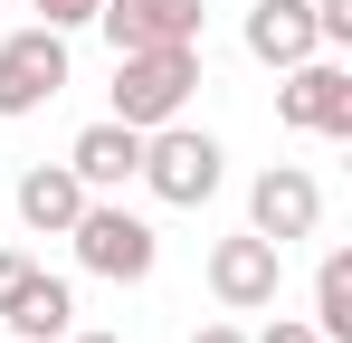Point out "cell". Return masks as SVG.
Segmentation results:
<instances>
[{"instance_id": "11", "label": "cell", "mask_w": 352, "mask_h": 343, "mask_svg": "<svg viewBox=\"0 0 352 343\" xmlns=\"http://www.w3.org/2000/svg\"><path fill=\"white\" fill-rule=\"evenodd\" d=\"M133 163H143V134H133L124 114H96V124L67 143V172H76L86 191H124V181H133Z\"/></svg>"}, {"instance_id": "12", "label": "cell", "mask_w": 352, "mask_h": 343, "mask_svg": "<svg viewBox=\"0 0 352 343\" xmlns=\"http://www.w3.org/2000/svg\"><path fill=\"white\" fill-rule=\"evenodd\" d=\"M0 324H10V343H58L67 324H76V286L48 277V267H29V286L0 305Z\"/></svg>"}, {"instance_id": "7", "label": "cell", "mask_w": 352, "mask_h": 343, "mask_svg": "<svg viewBox=\"0 0 352 343\" xmlns=\"http://www.w3.org/2000/svg\"><path fill=\"white\" fill-rule=\"evenodd\" d=\"M248 229L276 238V248L314 238V229H324V181H314L305 163H267L257 181H248Z\"/></svg>"}, {"instance_id": "8", "label": "cell", "mask_w": 352, "mask_h": 343, "mask_svg": "<svg viewBox=\"0 0 352 343\" xmlns=\"http://www.w3.org/2000/svg\"><path fill=\"white\" fill-rule=\"evenodd\" d=\"M96 29L124 48H200V29H210V10L200 0H96Z\"/></svg>"}, {"instance_id": "14", "label": "cell", "mask_w": 352, "mask_h": 343, "mask_svg": "<svg viewBox=\"0 0 352 343\" xmlns=\"http://www.w3.org/2000/svg\"><path fill=\"white\" fill-rule=\"evenodd\" d=\"M38 29H96V0H29Z\"/></svg>"}, {"instance_id": "19", "label": "cell", "mask_w": 352, "mask_h": 343, "mask_svg": "<svg viewBox=\"0 0 352 343\" xmlns=\"http://www.w3.org/2000/svg\"><path fill=\"white\" fill-rule=\"evenodd\" d=\"M58 343H124V334H105V324H67Z\"/></svg>"}, {"instance_id": "9", "label": "cell", "mask_w": 352, "mask_h": 343, "mask_svg": "<svg viewBox=\"0 0 352 343\" xmlns=\"http://www.w3.org/2000/svg\"><path fill=\"white\" fill-rule=\"evenodd\" d=\"M238 39L257 67H295V57H314V0H248V19H238Z\"/></svg>"}, {"instance_id": "5", "label": "cell", "mask_w": 352, "mask_h": 343, "mask_svg": "<svg viewBox=\"0 0 352 343\" xmlns=\"http://www.w3.org/2000/svg\"><path fill=\"white\" fill-rule=\"evenodd\" d=\"M67 96V29H10L0 39V124H19V114L58 105Z\"/></svg>"}, {"instance_id": "6", "label": "cell", "mask_w": 352, "mask_h": 343, "mask_svg": "<svg viewBox=\"0 0 352 343\" xmlns=\"http://www.w3.org/2000/svg\"><path fill=\"white\" fill-rule=\"evenodd\" d=\"M210 295H219V315H267V305L286 295V248L257 238V229L219 238V248H210Z\"/></svg>"}, {"instance_id": "3", "label": "cell", "mask_w": 352, "mask_h": 343, "mask_svg": "<svg viewBox=\"0 0 352 343\" xmlns=\"http://www.w3.org/2000/svg\"><path fill=\"white\" fill-rule=\"evenodd\" d=\"M190 96H200V48H124L115 57V105L133 134H153V124H172V114H190Z\"/></svg>"}, {"instance_id": "17", "label": "cell", "mask_w": 352, "mask_h": 343, "mask_svg": "<svg viewBox=\"0 0 352 343\" xmlns=\"http://www.w3.org/2000/svg\"><path fill=\"white\" fill-rule=\"evenodd\" d=\"M248 343H324V334H314V324H305V315H276V324H267V334H248Z\"/></svg>"}, {"instance_id": "2", "label": "cell", "mask_w": 352, "mask_h": 343, "mask_svg": "<svg viewBox=\"0 0 352 343\" xmlns=\"http://www.w3.org/2000/svg\"><path fill=\"white\" fill-rule=\"evenodd\" d=\"M67 248H76V267L105 286H143L153 267H162V229L143 220V210H124L115 191H86V210H76V229H67Z\"/></svg>"}, {"instance_id": "10", "label": "cell", "mask_w": 352, "mask_h": 343, "mask_svg": "<svg viewBox=\"0 0 352 343\" xmlns=\"http://www.w3.org/2000/svg\"><path fill=\"white\" fill-rule=\"evenodd\" d=\"M10 210H19L29 238H67L76 210H86V181H76L67 163H29V172H19V191H10Z\"/></svg>"}, {"instance_id": "1", "label": "cell", "mask_w": 352, "mask_h": 343, "mask_svg": "<svg viewBox=\"0 0 352 343\" xmlns=\"http://www.w3.org/2000/svg\"><path fill=\"white\" fill-rule=\"evenodd\" d=\"M133 181H143L162 210H200V200L229 181V153H219V134H210V124L172 114V124H153V134H143V163H133Z\"/></svg>"}, {"instance_id": "18", "label": "cell", "mask_w": 352, "mask_h": 343, "mask_svg": "<svg viewBox=\"0 0 352 343\" xmlns=\"http://www.w3.org/2000/svg\"><path fill=\"white\" fill-rule=\"evenodd\" d=\"M190 343H248V334H238L229 315H219V324H200V334H190Z\"/></svg>"}, {"instance_id": "13", "label": "cell", "mask_w": 352, "mask_h": 343, "mask_svg": "<svg viewBox=\"0 0 352 343\" xmlns=\"http://www.w3.org/2000/svg\"><path fill=\"white\" fill-rule=\"evenodd\" d=\"M324 343H352V248H324L314 267V315H305Z\"/></svg>"}, {"instance_id": "15", "label": "cell", "mask_w": 352, "mask_h": 343, "mask_svg": "<svg viewBox=\"0 0 352 343\" xmlns=\"http://www.w3.org/2000/svg\"><path fill=\"white\" fill-rule=\"evenodd\" d=\"M314 39L324 48H352V0H314Z\"/></svg>"}, {"instance_id": "16", "label": "cell", "mask_w": 352, "mask_h": 343, "mask_svg": "<svg viewBox=\"0 0 352 343\" xmlns=\"http://www.w3.org/2000/svg\"><path fill=\"white\" fill-rule=\"evenodd\" d=\"M29 267H38V258H29V248H0V305H10V295H19V286H29Z\"/></svg>"}, {"instance_id": "4", "label": "cell", "mask_w": 352, "mask_h": 343, "mask_svg": "<svg viewBox=\"0 0 352 343\" xmlns=\"http://www.w3.org/2000/svg\"><path fill=\"white\" fill-rule=\"evenodd\" d=\"M276 124H295V134H324V143H352V67L333 48L295 57V67H276Z\"/></svg>"}]
</instances>
